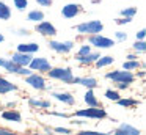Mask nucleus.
Returning a JSON list of instances; mask_svg holds the SVG:
<instances>
[{
  "mask_svg": "<svg viewBox=\"0 0 146 135\" xmlns=\"http://www.w3.org/2000/svg\"><path fill=\"white\" fill-rule=\"evenodd\" d=\"M49 75L52 78H58V80L64 82V83H72V71L69 68H55V69H49Z\"/></svg>",
  "mask_w": 146,
  "mask_h": 135,
  "instance_id": "f257e3e1",
  "label": "nucleus"
},
{
  "mask_svg": "<svg viewBox=\"0 0 146 135\" xmlns=\"http://www.w3.org/2000/svg\"><path fill=\"white\" fill-rule=\"evenodd\" d=\"M105 77L118 82V83H132L133 78H135L130 71H113V72H108Z\"/></svg>",
  "mask_w": 146,
  "mask_h": 135,
  "instance_id": "f03ea898",
  "label": "nucleus"
},
{
  "mask_svg": "<svg viewBox=\"0 0 146 135\" xmlns=\"http://www.w3.org/2000/svg\"><path fill=\"white\" fill-rule=\"evenodd\" d=\"M76 30L80 31V33H99V31L104 30V25L99 21H91V22H85V24L77 25Z\"/></svg>",
  "mask_w": 146,
  "mask_h": 135,
  "instance_id": "7ed1b4c3",
  "label": "nucleus"
},
{
  "mask_svg": "<svg viewBox=\"0 0 146 135\" xmlns=\"http://www.w3.org/2000/svg\"><path fill=\"white\" fill-rule=\"evenodd\" d=\"M0 66H3V68L7 69L8 72H14V74H21V75H29V74H32V71H29V69L24 68V66L16 65V63H13L11 60H10V61H7V60L0 58Z\"/></svg>",
  "mask_w": 146,
  "mask_h": 135,
  "instance_id": "20e7f679",
  "label": "nucleus"
},
{
  "mask_svg": "<svg viewBox=\"0 0 146 135\" xmlns=\"http://www.w3.org/2000/svg\"><path fill=\"white\" fill-rule=\"evenodd\" d=\"M76 116H86V118L102 119V118H105V116H107V113H105V110L98 108V107H90V108H85V110H77Z\"/></svg>",
  "mask_w": 146,
  "mask_h": 135,
  "instance_id": "39448f33",
  "label": "nucleus"
},
{
  "mask_svg": "<svg viewBox=\"0 0 146 135\" xmlns=\"http://www.w3.org/2000/svg\"><path fill=\"white\" fill-rule=\"evenodd\" d=\"M90 43H91L93 46L99 47V49H108V47L113 46V41L108 39V38L101 36V35H93V36L90 38Z\"/></svg>",
  "mask_w": 146,
  "mask_h": 135,
  "instance_id": "423d86ee",
  "label": "nucleus"
},
{
  "mask_svg": "<svg viewBox=\"0 0 146 135\" xmlns=\"http://www.w3.org/2000/svg\"><path fill=\"white\" fill-rule=\"evenodd\" d=\"M36 31L44 35V36H54V35H57V28H55L50 22H46V21H41L36 25Z\"/></svg>",
  "mask_w": 146,
  "mask_h": 135,
  "instance_id": "0eeeda50",
  "label": "nucleus"
},
{
  "mask_svg": "<svg viewBox=\"0 0 146 135\" xmlns=\"http://www.w3.org/2000/svg\"><path fill=\"white\" fill-rule=\"evenodd\" d=\"M74 43L72 41H66V43H58V41H50L49 43V47L54 49L55 52H60V53H68L71 49H72Z\"/></svg>",
  "mask_w": 146,
  "mask_h": 135,
  "instance_id": "6e6552de",
  "label": "nucleus"
},
{
  "mask_svg": "<svg viewBox=\"0 0 146 135\" xmlns=\"http://www.w3.org/2000/svg\"><path fill=\"white\" fill-rule=\"evenodd\" d=\"M29 66L33 71H46L47 72L49 69H50V63L46 58H32V61H30Z\"/></svg>",
  "mask_w": 146,
  "mask_h": 135,
  "instance_id": "1a4fd4ad",
  "label": "nucleus"
},
{
  "mask_svg": "<svg viewBox=\"0 0 146 135\" xmlns=\"http://www.w3.org/2000/svg\"><path fill=\"white\" fill-rule=\"evenodd\" d=\"M82 11V6L80 5H76V3H69V5L63 6V9H61V14H63V17L66 19H71V17H76L79 13Z\"/></svg>",
  "mask_w": 146,
  "mask_h": 135,
  "instance_id": "9d476101",
  "label": "nucleus"
},
{
  "mask_svg": "<svg viewBox=\"0 0 146 135\" xmlns=\"http://www.w3.org/2000/svg\"><path fill=\"white\" fill-rule=\"evenodd\" d=\"M11 61L16 63V65H19V66L27 68V66L30 65V61H32V57H30V53L16 52V53H13V57H11Z\"/></svg>",
  "mask_w": 146,
  "mask_h": 135,
  "instance_id": "9b49d317",
  "label": "nucleus"
},
{
  "mask_svg": "<svg viewBox=\"0 0 146 135\" xmlns=\"http://www.w3.org/2000/svg\"><path fill=\"white\" fill-rule=\"evenodd\" d=\"M27 83H30L33 88H36V90H44L46 88V83H44V78L41 77V75L38 74H29V77H27Z\"/></svg>",
  "mask_w": 146,
  "mask_h": 135,
  "instance_id": "f8f14e48",
  "label": "nucleus"
},
{
  "mask_svg": "<svg viewBox=\"0 0 146 135\" xmlns=\"http://www.w3.org/2000/svg\"><path fill=\"white\" fill-rule=\"evenodd\" d=\"M113 135H140V130L129 124H121L116 130L113 132Z\"/></svg>",
  "mask_w": 146,
  "mask_h": 135,
  "instance_id": "ddd939ff",
  "label": "nucleus"
},
{
  "mask_svg": "<svg viewBox=\"0 0 146 135\" xmlns=\"http://www.w3.org/2000/svg\"><path fill=\"white\" fill-rule=\"evenodd\" d=\"M39 46L35 43H30V44H19L17 46V52H22V53H33V52H38Z\"/></svg>",
  "mask_w": 146,
  "mask_h": 135,
  "instance_id": "4468645a",
  "label": "nucleus"
},
{
  "mask_svg": "<svg viewBox=\"0 0 146 135\" xmlns=\"http://www.w3.org/2000/svg\"><path fill=\"white\" fill-rule=\"evenodd\" d=\"M72 83H80V85H85L86 88H90V90H93V88L98 86V82H96V78H72Z\"/></svg>",
  "mask_w": 146,
  "mask_h": 135,
  "instance_id": "2eb2a0df",
  "label": "nucleus"
},
{
  "mask_svg": "<svg viewBox=\"0 0 146 135\" xmlns=\"http://www.w3.org/2000/svg\"><path fill=\"white\" fill-rule=\"evenodd\" d=\"M14 90H17L16 85L10 83V82L5 80L3 77H0V94H5V93H8V91H14Z\"/></svg>",
  "mask_w": 146,
  "mask_h": 135,
  "instance_id": "dca6fc26",
  "label": "nucleus"
},
{
  "mask_svg": "<svg viewBox=\"0 0 146 135\" xmlns=\"http://www.w3.org/2000/svg\"><path fill=\"white\" fill-rule=\"evenodd\" d=\"M52 96H54L55 99L61 100V102L68 104V105H72V104H74V97L71 96L69 93H54Z\"/></svg>",
  "mask_w": 146,
  "mask_h": 135,
  "instance_id": "f3484780",
  "label": "nucleus"
},
{
  "mask_svg": "<svg viewBox=\"0 0 146 135\" xmlns=\"http://www.w3.org/2000/svg\"><path fill=\"white\" fill-rule=\"evenodd\" d=\"M2 118L3 119H10V121H16V122H21L22 121V116H21L19 112H3L2 113Z\"/></svg>",
  "mask_w": 146,
  "mask_h": 135,
  "instance_id": "a211bd4d",
  "label": "nucleus"
},
{
  "mask_svg": "<svg viewBox=\"0 0 146 135\" xmlns=\"http://www.w3.org/2000/svg\"><path fill=\"white\" fill-rule=\"evenodd\" d=\"M10 17H11V9L8 8L7 3L0 2V19L2 21H8Z\"/></svg>",
  "mask_w": 146,
  "mask_h": 135,
  "instance_id": "6ab92c4d",
  "label": "nucleus"
},
{
  "mask_svg": "<svg viewBox=\"0 0 146 135\" xmlns=\"http://www.w3.org/2000/svg\"><path fill=\"white\" fill-rule=\"evenodd\" d=\"M85 102L88 104V107H99V102H98V99H96L94 93H93L91 90L86 91V94H85Z\"/></svg>",
  "mask_w": 146,
  "mask_h": 135,
  "instance_id": "aec40b11",
  "label": "nucleus"
},
{
  "mask_svg": "<svg viewBox=\"0 0 146 135\" xmlns=\"http://www.w3.org/2000/svg\"><path fill=\"white\" fill-rule=\"evenodd\" d=\"M42 19H44V13L39 11V9H35V11L29 13V21H32V22H41Z\"/></svg>",
  "mask_w": 146,
  "mask_h": 135,
  "instance_id": "412c9836",
  "label": "nucleus"
},
{
  "mask_svg": "<svg viewBox=\"0 0 146 135\" xmlns=\"http://www.w3.org/2000/svg\"><path fill=\"white\" fill-rule=\"evenodd\" d=\"M113 63V57L107 55V57H99L98 60H96V66L98 68H102V66H107V65H111Z\"/></svg>",
  "mask_w": 146,
  "mask_h": 135,
  "instance_id": "4be33fe9",
  "label": "nucleus"
},
{
  "mask_svg": "<svg viewBox=\"0 0 146 135\" xmlns=\"http://www.w3.org/2000/svg\"><path fill=\"white\" fill-rule=\"evenodd\" d=\"M98 58H99V53H91V52H90L88 55H85V57H77V60H79L80 63H93Z\"/></svg>",
  "mask_w": 146,
  "mask_h": 135,
  "instance_id": "5701e85b",
  "label": "nucleus"
},
{
  "mask_svg": "<svg viewBox=\"0 0 146 135\" xmlns=\"http://www.w3.org/2000/svg\"><path fill=\"white\" fill-rule=\"evenodd\" d=\"M116 102H118V105H121V107H133V105L138 104V100H135V99H118Z\"/></svg>",
  "mask_w": 146,
  "mask_h": 135,
  "instance_id": "b1692460",
  "label": "nucleus"
},
{
  "mask_svg": "<svg viewBox=\"0 0 146 135\" xmlns=\"http://www.w3.org/2000/svg\"><path fill=\"white\" fill-rule=\"evenodd\" d=\"M135 14H137V8H135V6H130V8L121 9V16H123V17H133Z\"/></svg>",
  "mask_w": 146,
  "mask_h": 135,
  "instance_id": "393cba45",
  "label": "nucleus"
},
{
  "mask_svg": "<svg viewBox=\"0 0 146 135\" xmlns=\"http://www.w3.org/2000/svg\"><path fill=\"white\" fill-rule=\"evenodd\" d=\"M123 68L126 69V71H130V69H137V68H140V63L135 61V60H129V61H124Z\"/></svg>",
  "mask_w": 146,
  "mask_h": 135,
  "instance_id": "a878e982",
  "label": "nucleus"
},
{
  "mask_svg": "<svg viewBox=\"0 0 146 135\" xmlns=\"http://www.w3.org/2000/svg\"><path fill=\"white\" fill-rule=\"evenodd\" d=\"M29 102H30V105L44 107V108H47V107H50V102H47V100H36V99H30Z\"/></svg>",
  "mask_w": 146,
  "mask_h": 135,
  "instance_id": "bb28decb",
  "label": "nucleus"
},
{
  "mask_svg": "<svg viewBox=\"0 0 146 135\" xmlns=\"http://www.w3.org/2000/svg\"><path fill=\"white\" fill-rule=\"evenodd\" d=\"M13 2H14V6H16L19 11H24V9L27 8V5H29L27 0H13Z\"/></svg>",
  "mask_w": 146,
  "mask_h": 135,
  "instance_id": "cd10ccee",
  "label": "nucleus"
},
{
  "mask_svg": "<svg viewBox=\"0 0 146 135\" xmlns=\"http://www.w3.org/2000/svg\"><path fill=\"white\" fill-rule=\"evenodd\" d=\"M79 135H110V132H94V130H82Z\"/></svg>",
  "mask_w": 146,
  "mask_h": 135,
  "instance_id": "c85d7f7f",
  "label": "nucleus"
},
{
  "mask_svg": "<svg viewBox=\"0 0 146 135\" xmlns=\"http://www.w3.org/2000/svg\"><path fill=\"white\" fill-rule=\"evenodd\" d=\"M133 49H135V50H140V52H145V49H146L145 41H138V39H137V43L133 44Z\"/></svg>",
  "mask_w": 146,
  "mask_h": 135,
  "instance_id": "c756f323",
  "label": "nucleus"
},
{
  "mask_svg": "<svg viewBox=\"0 0 146 135\" xmlns=\"http://www.w3.org/2000/svg\"><path fill=\"white\" fill-rule=\"evenodd\" d=\"M105 96H107L108 99H111V100H118V99H119V94H118L116 91H111V90H108L107 93H105Z\"/></svg>",
  "mask_w": 146,
  "mask_h": 135,
  "instance_id": "7c9ffc66",
  "label": "nucleus"
},
{
  "mask_svg": "<svg viewBox=\"0 0 146 135\" xmlns=\"http://www.w3.org/2000/svg\"><path fill=\"white\" fill-rule=\"evenodd\" d=\"M90 53V46H83L82 49L77 52V57H85V55H88Z\"/></svg>",
  "mask_w": 146,
  "mask_h": 135,
  "instance_id": "2f4dec72",
  "label": "nucleus"
},
{
  "mask_svg": "<svg viewBox=\"0 0 146 135\" xmlns=\"http://www.w3.org/2000/svg\"><path fill=\"white\" fill-rule=\"evenodd\" d=\"M130 21H132V17H123V19H116V24L123 25V24H129Z\"/></svg>",
  "mask_w": 146,
  "mask_h": 135,
  "instance_id": "473e14b6",
  "label": "nucleus"
},
{
  "mask_svg": "<svg viewBox=\"0 0 146 135\" xmlns=\"http://www.w3.org/2000/svg\"><path fill=\"white\" fill-rule=\"evenodd\" d=\"M36 2H38L39 5H42V6H50L52 5V0H36Z\"/></svg>",
  "mask_w": 146,
  "mask_h": 135,
  "instance_id": "72a5a7b5",
  "label": "nucleus"
},
{
  "mask_svg": "<svg viewBox=\"0 0 146 135\" xmlns=\"http://www.w3.org/2000/svg\"><path fill=\"white\" fill-rule=\"evenodd\" d=\"M145 35H146V31H145V30H140L138 33H137V39L143 41V39H145Z\"/></svg>",
  "mask_w": 146,
  "mask_h": 135,
  "instance_id": "f704fd0d",
  "label": "nucleus"
},
{
  "mask_svg": "<svg viewBox=\"0 0 146 135\" xmlns=\"http://www.w3.org/2000/svg\"><path fill=\"white\" fill-rule=\"evenodd\" d=\"M0 135H17V134L10 132V130H7V129H0Z\"/></svg>",
  "mask_w": 146,
  "mask_h": 135,
  "instance_id": "c9c22d12",
  "label": "nucleus"
},
{
  "mask_svg": "<svg viewBox=\"0 0 146 135\" xmlns=\"http://www.w3.org/2000/svg\"><path fill=\"white\" fill-rule=\"evenodd\" d=\"M55 130H57V132H61V134H69V129H63V127H57Z\"/></svg>",
  "mask_w": 146,
  "mask_h": 135,
  "instance_id": "e433bc0d",
  "label": "nucleus"
},
{
  "mask_svg": "<svg viewBox=\"0 0 146 135\" xmlns=\"http://www.w3.org/2000/svg\"><path fill=\"white\" fill-rule=\"evenodd\" d=\"M116 38L123 41V39H126V38H127V35H124V33H121V31H119V33H116Z\"/></svg>",
  "mask_w": 146,
  "mask_h": 135,
  "instance_id": "4c0bfd02",
  "label": "nucleus"
},
{
  "mask_svg": "<svg viewBox=\"0 0 146 135\" xmlns=\"http://www.w3.org/2000/svg\"><path fill=\"white\" fill-rule=\"evenodd\" d=\"M127 85H129V83H118V86H119V88H126Z\"/></svg>",
  "mask_w": 146,
  "mask_h": 135,
  "instance_id": "58836bf2",
  "label": "nucleus"
},
{
  "mask_svg": "<svg viewBox=\"0 0 146 135\" xmlns=\"http://www.w3.org/2000/svg\"><path fill=\"white\" fill-rule=\"evenodd\" d=\"M3 39H5V38H3V35H0V43H2Z\"/></svg>",
  "mask_w": 146,
  "mask_h": 135,
  "instance_id": "ea45409f",
  "label": "nucleus"
},
{
  "mask_svg": "<svg viewBox=\"0 0 146 135\" xmlns=\"http://www.w3.org/2000/svg\"><path fill=\"white\" fill-rule=\"evenodd\" d=\"M33 135H41V134H33Z\"/></svg>",
  "mask_w": 146,
  "mask_h": 135,
  "instance_id": "a19ab883",
  "label": "nucleus"
}]
</instances>
